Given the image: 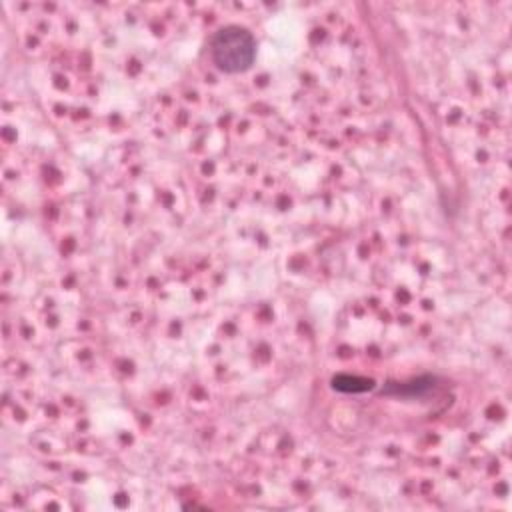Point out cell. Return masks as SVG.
I'll list each match as a JSON object with an SVG mask.
<instances>
[{
    "instance_id": "1",
    "label": "cell",
    "mask_w": 512,
    "mask_h": 512,
    "mask_svg": "<svg viewBox=\"0 0 512 512\" xmlns=\"http://www.w3.org/2000/svg\"><path fill=\"white\" fill-rule=\"evenodd\" d=\"M254 56L256 40L246 28L224 26L210 40V58L222 72H244L252 66Z\"/></svg>"
}]
</instances>
